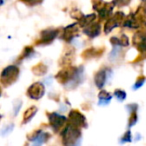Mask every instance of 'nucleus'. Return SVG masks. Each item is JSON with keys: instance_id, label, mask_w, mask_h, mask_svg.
Segmentation results:
<instances>
[{"instance_id": "16", "label": "nucleus", "mask_w": 146, "mask_h": 146, "mask_svg": "<svg viewBox=\"0 0 146 146\" xmlns=\"http://www.w3.org/2000/svg\"><path fill=\"white\" fill-rule=\"evenodd\" d=\"M112 94H110L106 90H101L98 94V98H99V105H107L110 103L112 99Z\"/></svg>"}, {"instance_id": "5", "label": "nucleus", "mask_w": 146, "mask_h": 146, "mask_svg": "<svg viewBox=\"0 0 146 146\" xmlns=\"http://www.w3.org/2000/svg\"><path fill=\"white\" fill-rule=\"evenodd\" d=\"M124 20H125V15L121 11H118L114 15H112L107 21H106L105 25H104V32L106 34H108L109 32H111L114 28L120 26L121 24H123Z\"/></svg>"}, {"instance_id": "25", "label": "nucleus", "mask_w": 146, "mask_h": 146, "mask_svg": "<svg viewBox=\"0 0 146 146\" xmlns=\"http://www.w3.org/2000/svg\"><path fill=\"white\" fill-rule=\"evenodd\" d=\"M119 44L120 46H123V47L128 46L129 45V38H128V36H126L125 34H122L119 38Z\"/></svg>"}, {"instance_id": "6", "label": "nucleus", "mask_w": 146, "mask_h": 146, "mask_svg": "<svg viewBox=\"0 0 146 146\" xmlns=\"http://www.w3.org/2000/svg\"><path fill=\"white\" fill-rule=\"evenodd\" d=\"M47 117L49 120V124L54 131L58 132L61 129L63 130L65 128L64 125L67 122V119L64 115H61L57 112H51V113L47 114Z\"/></svg>"}, {"instance_id": "26", "label": "nucleus", "mask_w": 146, "mask_h": 146, "mask_svg": "<svg viewBox=\"0 0 146 146\" xmlns=\"http://www.w3.org/2000/svg\"><path fill=\"white\" fill-rule=\"evenodd\" d=\"M120 142H121V143H127V142H131V132H130V130H128V131L125 132V134L122 136Z\"/></svg>"}, {"instance_id": "22", "label": "nucleus", "mask_w": 146, "mask_h": 146, "mask_svg": "<svg viewBox=\"0 0 146 146\" xmlns=\"http://www.w3.org/2000/svg\"><path fill=\"white\" fill-rule=\"evenodd\" d=\"M145 81H146V77H145V76H139V77L136 79L135 84L133 85V90L139 89V88L141 87V86L143 85L144 83H145Z\"/></svg>"}, {"instance_id": "12", "label": "nucleus", "mask_w": 146, "mask_h": 146, "mask_svg": "<svg viewBox=\"0 0 146 146\" xmlns=\"http://www.w3.org/2000/svg\"><path fill=\"white\" fill-rule=\"evenodd\" d=\"M109 72H111V71L108 68H102L96 72V74L94 75V83L98 88L101 89L106 84V81H107L108 77H109V75H108Z\"/></svg>"}, {"instance_id": "4", "label": "nucleus", "mask_w": 146, "mask_h": 146, "mask_svg": "<svg viewBox=\"0 0 146 146\" xmlns=\"http://www.w3.org/2000/svg\"><path fill=\"white\" fill-rule=\"evenodd\" d=\"M93 8L98 12L100 19H109L112 16L114 3L112 2H103V1H93Z\"/></svg>"}, {"instance_id": "13", "label": "nucleus", "mask_w": 146, "mask_h": 146, "mask_svg": "<svg viewBox=\"0 0 146 146\" xmlns=\"http://www.w3.org/2000/svg\"><path fill=\"white\" fill-rule=\"evenodd\" d=\"M83 31L87 36H89L90 38H94V37L98 36L100 34L101 31V25L98 22H93L90 25H88L87 27L83 28Z\"/></svg>"}, {"instance_id": "18", "label": "nucleus", "mask_w": 146, "mask_h": 146, "mask_svg": "<svg viewBox=\"0 0 146 146\" xmlns=\"http://www.w3.org/2000/svg\"><path fill=\"white\" fill-rule=\"evenodd\" d=\"M95 18H96V15L95 14L84 15V16L82 17L81 20L79 21V26L85 28V27H87L88 25H90L91 23H93L94 20H95Z\"/></svg>"}, {"instance_id": "11", "label": "nucleus", "mask_w": 146, "mask_h": 146, "mask_svg": "<svg viewBox=\"0 0 146 146\" xmlns=\"http://www.w3.org/2000/svg\"><path fill=\"white\" fill-rule=\"evenodd\" d=\"M79 35V24L73 23L66 26L63 30L62 39L66 42H71L73 39Z\"/></svg>"}, {"instance_id": "23", "label": "nucleus", "mask_w": 146, "mask_h": 146, "mask_svg": "<svg viewBox=\"0 0 146 146\" xmlns=\"http://www.w3.org/2000/svg\"><path fill=\"white\" fill-rule=\"evenodd\" d=\"M114 96H115L119 101H123L126 98V92L122 89H116L115 91H114Z\"/></svg>"}, {"instance_id": "14", "label": "nucleus", "mask_w": 146, "mask_h": 146, "mask_svg": "<svg viewBox=\"0 0 146 146\" xmlns=\"http://www.w3.org/2000/svg\"><path fill=\"white\" fill-rule=\"evenodd\" d=\"M104 52L103 48H94V47H90V48L86 49L82 52V57L84 59H91L96 58V57H100L102 53Z\"/></svg>"}, {"instance_id": "7", "label": "nucleus", "mask_w": 146, "mask_h": 146, "mask_svg": "<svg viewBox=\"0 0 146 146\" xmlns=\"http://www.w3.org/2000/svg\"><path fill=\"white\" fill-rule=\"evenodd\" d=\"M133 45L142 56L146 57V30H139L133 35Z\"/></svg>"}, {"instance_id": "10", "label": "nucleus", "mask_w": 146, "mask_h": 146, "mask_svg": "<svg viewBox=\"0 0 146 146\" xmlns=\"http://www.w3.org/2000/svg\"><path fill=\"white\" fill-rule=\"evenodd\" d=\"M27 96L31 99L38 100L45 94V86L42 82H35L27 89Z\"/></svg>"}, {"instance_id": "1", "label": "nucleus", "mask_w": 146, "mask_h": 146, "mask_svg": "<svg viewBox=\"0 0 146 146\" xmlns=\"http://www.w3.org/2000/svg\"><path fill=\"white\" fill-rule=\"evenodd\" d=\"M82 74H83V72H82V70H80L79 67L71 65V66L64 67L62 70L59 71L55 76V78L59 83L66 86L68 89H72L81 82Z\"/></svg>"}, {"instance_id": "8", "label": "nucleus", "mask_w": 146, "mask_h": 146, "mask_svg": "<svg viewBox=\"0 0 146 146\" xmlns=\"http://www.w3.org/2000/svg\"><path fill=\"white\" fill-rule=\"evenodd\" d=\"M69 123L72 125L76 126L78 128H85L87 127V122H86V118L83 114L78 110L73 109L69 112L68 115Z\"/></svg>"}, {"instance_id": "3", "label": "nucleus", "mask_w": 146, "mask_h": 146, "mask_svg": "<svg viewBox=\"0 0 146 146\" xmlns=\"http://www.w3.org/2000/svg\"><path fill=\"white\" fill-rule=\"evenodd\" d=\"M19 76V68L16 65H9L1 72V84L3 87H8L17 81Z\"/></svg>"}, {"instance_id": "24", "label": "nucleus", "mask_w": 146, "mask_h": 146, "mask_svg": "<svg viewBox=\"0 0 146 146\" xmlns=\"http://www.w3.org/2000/svg\"><path fill=\"white\" fill-rule=\"evenodd\" d=\"M41 133H42V130L40 129H37L35 130V131H33L31 134H29L28 136H27V139L29 140V141H35V140L37 139V138L39 137V136L41 135Z\"/></svg>"}, {"instance_id": "28", "label": "nucleus", "mask_w": 146, "mask_h": 146, "mask_svg": "<svg viewBox=\"0 0 146 146\" xmlns=\"http://www.w3.org/2000/svg\"><path fill=\"white\" fill-rule=\"evenodd\" d=\"M118 55H119V48L118 47H114L113 50L111 51V53L109 55V59L110 60H114L116 57H118Z\"/></svg>"}, {"instance_id": "9", "label": "nucleus", "mask_w": 146, "mask_h": 146, "mask_svg": "<svg viewBox=\"0 0 146 146\" xmlns=\"http://www.w3.org/2000/svg\"><path fill=\"white\" fill-rule=\"evenodd\" d=\"M57 35H58V29L48 28V29H45V30H42L40 32V37L36 41V44L37 45L50 44L56 38Z\"/></svg>"}, {"instance_id": "30", "label": "nucleus", "mask_w": 146, "mask_h": 146, "mask_svg": "<svg viewBox=\"0 0 146 146\" xmlns=\"http://www.w3.org/2000/svg\"><path fill=\"white\" fill-rule=\"evenodd\" d=\"M143 9H144V12H145V14H146V2L144 3V7H143Z\"/></svg>"}, {"instance_id": "17", "label": "nucleus", "mask_w": 146, "mask_h": 146, "mask_svg": "<svg viewBox=\"0 0 146 146\" xmlns=\"http://www.w3.org/2000/svg\"><path fill=\"white\" fill-rule=\"evenodd\" d=\"M31 70H32L33 74H35V75L43 76V75H45V74L47 73V70H48V68H47L46 65L43 64V63H38V64H36L35 66H33Z\"/></svg>"}, {"instance_id": "2", "label": "nucleus", "mask_w": 146, "mask_h": 146, "mask_svg": "<svg viewBox=\"0 0 146 146\" xmlns=\"http://www.w3.org/2000/svg\"><path fill=\"white\" fill-rule=\"evenodd\" d=\"M81 142L80 128L68 123L62 130L63 146H79Z\"/></svg>"}, {"instance_id": "20", "label": "nucleus", "mask_w": 146, "mask_h": 146, "mask_svg": "<svg viewBox=\"0 0 146 146\" xmlns=\"http://www.w3.org/2000/svg\"><path fill=\"white\" fill-rule=\"evenodd\" d=\"M34 53V49H33V47L31 46H26L24 48V50H23L22 54L20 55V57H19V59L20 60H22V59H25V58H28V57H30L31 55Z\"/></svg>"}, {"instance_id": "15", "label": "nucleus", "mask_w": 146, "mask_h": 146, "mask_svg": "<svg viewBox=\"0 0 146 146\" xmlns=\"http://www.w3.org/2000/svg\"><path fill=\"white\" fill-rule=\"evenodd\" d=\"M37 111H38V109H37L36 106H30L29 108H27V109L25 110L24 114H23L22 124L28 123V122L35 116V114L37 113Z\"/></svg>"}, {"instance_id": "19", "label": "nucleus", "mask_w": 146, "mask_h": 146, "mask_svg": "<svg viewBox=\"0 0 146 146\" xmlns=\"http://www.w3.org/2000/svg\"><path fill=\"white\" fill-rule=\"evenodd\" d=\"M49 138H50V134L46 133V132H42L41 135L35 141L32 142V146H42L43 143H45Z\"/></svg>"}, {"instance_id": "29", "label": "nucleus", "mask_w": 146, "mask_h": 146, "mask_svg": "<svg viewBox=\"0 0 146 146\" xmlns=\"http://www.w3.org/2000/svg\"><path fill=\"white\" fill-rule=\"evenodd\" d=\"M12 129H13V124H9L8 126L2 128V131H1V133H2L3 136H5V135H7L8 133H10V132L12 131Z\"/></svg>"}, {"instance_id": "21", "label": "nucleus", "mask_w": 146, "mask_h": 146, "mask_svg": "<svg viewBox=\"0 0 146 146\" xmlns=\"http://www.w3.org/2000/svg\"><path fill=\"white\" fill-rule=\"evenodd\" d=\"M137 119H138L137 111L131 112L129 116V120H128V127H132L133 125H135L137 123Z\"/></svg>"}, {"instance_id": "27", "label": "nucleus", "mask_w": 146, "mask_h": 146, "mask_svg": "<svg viewBox=\"0 0 146 146\" xmlns=\"http://www.w3.org/2000/svg\"><path fill=\"white\" fill-rule=\"evenodd\" d=\"M21 106H22V101H21L20 99L16 100V102L14 103V106H13V114H14V115H17V114H18Z\"/></svg>"}]
</instances>
